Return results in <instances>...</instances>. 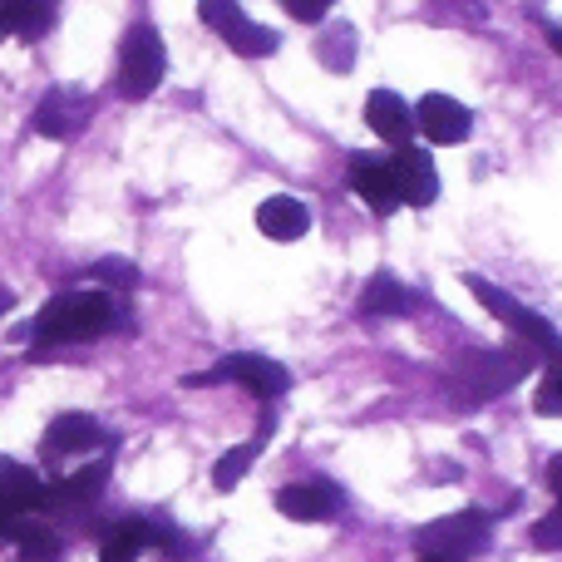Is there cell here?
I'll list each match as a JSON object with an SVG mask.
<instances>
[{
	"label": "cell",
	"mask_w": 562,
	"mask_h": 562,
	"mask_svg": "<svg viewBox=\"0 0 562 562\" xmlns=\"http://www.w3.org/2000/svg\"><path fill=\"white\" fill-rule=\"evenodd\" d=\"M124 306H119L109 291H65L55 296L35 321H30L25 336L35 340V356L49 346H79V340H99L109 330L124 326Z\"/></svg>",
	"instance_id": "1"
},
{
	"label": "cell",
	"mask_w": 562,
	"mask_h": 562,
	"mask_svg": "<svg viewBox=\"0 0 562 562\" xmlns=\"http://www.w3.org/2000/svg\"><path fill=\"white\" fill-rule=\"evenodd\" d=\"M533 360H543L528 340H518V346H504V350H469L464 360H459V385L469 390V405H479V400H494L504 395V390H514L518 380L533 370Z\"/></svg>",
	"instance_id": "2"
},
{
	"label": "cell",
	"mask_w": 562,
	"mask_h": 562,
	"mask_svg": "<svg viewBox=\"0 0 562 562\" xmlns=\"http://www.w3.org/2000/svg\"><path fill=\"white\" fill-rule=\"evenodd\" d=\"M168 75V49L154 25H134L119 45V94L124 99H148Z\"/></svg>",
	"instance_id": "3"
},
{
	"label": "cell",
	"mask_w": 562,
	"mask_h": 562,
	"mask_svg": "<svg viewBox=\"0 0 562 562\" xmlns=\"http://www.w3.org/2000/svg\"><path fill=\"white\" fill-rule=\"evenodd\" d=\"M464 286L479 296V306H488V311H494V316L504 321V326L514 330L518 340H528V346H533L543 360L562 356V336H558V330L548 326V321L538 316V311H528L524 301H514V296H508L504 286H494V281H484V277H464Z\"/></svg>",
	"instance_id": "4"
},
{
	"label": "cell",
	"mask_w": 562,
	"mask_h": 562,
	"mask_svg": "<svg viewBox=\"0 0 562 562\" xmlns=\"http://www.w3.org/2000/svg\"><path fill=\"white\" fill-rule=\"evenodd\" d=\"M217 380H233V385L252 390L257 400H281L291 390V375L286 366L272 356H257V350H237V356L217 360L213 370H203V375H193L188 385H217Z\"/></svg>",
	"instance_id": "5"
},
{
	"label": "cell",
	"mask_w": 562,
	"mask_h": 562,
	"mask_svg": "<svg viewBox=\"0 0 562 562\" xmlns=\"http://www.w3.org/2000/svg\"><path fill=\"white\" fill-rule=\"evenodd\" d=\"M198 20H203L207 30H217L223 45H233L243 59H267V55H277V45H281L277 30L247 20V10L237 5V0H203V5H198Z\"/></svg>",
	"instance_id": "6"
},
{
	"label": "cell",
	"mask_w": 562,
	"mask_h": 562,
	"mask_svg": "<svg viewBox=\"0 0 562 562\" xmlns=\"http://www.w3.org/2000/svg\"><path fill=\"white\" fill-rule=\"evenodd\" d=\"M488 543V514L484 508H464V514H445L435 524L415 528L419 553H449V558H474Z\"/></svg>",
	"instance_id": "7"
},
{
	"label": "cell",
	"mask_w": 562,
	"mask_h": 562,
	"mask_svg": "<svg viewBox=\"0 0 562 562\" xmlns=\"http://www.w3.org/2000/svg\"><path fill=\"white\" fill-rule=\"evenodd\" d=\"M89 114H94V99L79 94V89L55 85L35 104V114H30V128H35L40 138H55V144H65V138H75L79 128L89 124Z\"/></svg>",
	"instance_id": "8"
},
{
	"label": "cell",
	"mask_w": 562,
	"mask_h": 562,
	"mask_svg": "<svg viewBox=\"0 0 562 562\" xmlns=\"http://www.w3.org/2000/svg\"><path fill=\"white\" fill-rule=\"evenodd\" d=\"M346 494H340L330 479H316V484H291L277 494V514L291 518V524H330L340 514Z\"/></svg>",
	"instance_id": "9"
},
{
	"label": "cell",
	"mask_w": 562,
	"mask_h": 562,
	"mask_svg": "<svg viewBox=\"0 0 562 562\" xmlns=\"http://www.w3.org/2000/svg\"><path fill=\"white\" fill-rule=\"evenodd\" d=\"M415 124H419V134L429 138V144H464L469 134H474V114H469L459 99H449V94H425L415 104Z\"/></svg>",
	"instance_id": "10"
},
{
	"label": "cell",
	"mask_w": 562,
	"mask_h": 562,
	"mask_svg": "<svg viewBox=\"0 0 562 562\" xmlns=\"http://www.w3.org/2000/svg\"><path fill=\"white\" fill-rule=\"evenodd\" d=\"M390 173H395L400 188V203L409 207H429L439 198V173H435V158L415 144H400L395 158H390Z\"/></svg>",
	"instance_id": "11"
},
{
	"label": "cell",
	"mask_w": 562,
	"mask_h": 562,
	"mask_svg": "<svg viewBox=\"0 0 562 562\" xmlns=\"http://www.w3.org/2000/svg\"><path fill=\"white\" fill-rule=\"evenodd\" d=\"M350 188H356L360 203H366L375 217H390L395 207H405V203H400L395 173H390V158L356 154V158H350Z\"/></svg>",
	"instance_id": "12"
},
{
	"label": "cell",
	"mask_w": 562,
	"mask_h": 562,
	"mask_svg": "<svg viewBox=\"0 0 562 562\" xmlns=\"http://www.w3.org/2000/svg\"><path fill=\"white\" fill-rule=\"evenodd\" d=\"M99 445H114L109 439V429L99 425L94 415H79V409H69V415H55L45 429V459H65V454H89V449Z\"/></svg>",
	"instance_id": "13"
},
{
	"label": "cell",
	"mask_w": 562,
	"mask_h": 562,
	"mask_svg": "<svg viewBox=\"0 0 562 562\" xmlns=\"http://www.w3.org/2000/svg\"><path fill=\"white\" fill-rule=\"evenodd\" d=\"M419 306V296L405 286L395 272H375L366 281V291H360V301H356V311L366 321H385V316H409V311Z\"/></svg>",
	"instance_id": "14"
},
{
	"label": "cell",
	"mask_w": 562,
	"mask_h": 562,
	"mask_svg": "<svg viewBox=\"0 0 562 562\" xmlns=\"http://www.w3.org/2000/svg\"><path fill=\"white\" fill-rule=\"evenodd\" d=\"M366 124L375 128V138H385L390 148H400V144H409V134H415V109H409L395 89H375V94L366 99Z\"/></svg>",
	"instance_id": "15"
},
{
	"label": "cell",
	"mask_w": 562,
	"mask_h": 562,
	"mask_svg": "<svg viewBox=\"0 0 562 562\" xmlns=\"http://www.w3.org/2000/svg\"><path fill=\"white\" fill-rule=\"evenodd\" d=\"M257 227H262L272 243H296L311 233V207L291 193H277L267 203H257Z\"/></svg>",
	"instance_id": "16"
},
{
	"label": "cell",
	"mask_w": 562,
	"mask_h": 562,
	"mask_svg": "<svg viewBox=\"0 0 562 562\" xmlns=\"http://www.w3.org/2000/svg\"><path fill=\"white\" fill-rule=\"evenodd\" d=\"M55 25V0H0V35L40 40Z\"/></svg>",
	"instance_id": "17"
},
{
	"label": "cell",
	"mask_w": 562,
	"mask_h": 562,
	"mask_svg": "<svg viewBox=\"0 0 562 562\" xmlns=\"http://www.w3.org/2000/svg\"><path fill=\"white\" fill-rule=\"evenodd\" d=\"M148 548V518H128V524H114L99 543V562H138V553Z\"/></svg>",
	"instance_id": "18"
},
{
	"label": "cell",
	"mask_w": 562,
	"mask_h": 562,
	"mask_svg": "<svg viewBox=\"0 0 562 562\" xmlns=\"http://www.w3.org/2000/svg\"><path fill=\"white\" fill-rule=\"evenodd\" d=\"M267 435H272V419H267V425H262V435H257V439H247V445L227 449V454L213 464V488H223V494H227V488H237V484H243V474H247V469H252V459L262 454Z\"/></svg>",
	"instance_id": "19"
},
{
	"label": "cell",
	"mask_w": 562,
	"mask_h": 562,
	"mask_svg": "<svg viewBox=\"0 0 562 562\" xmlns=\"http://www.w3.org/2000/svg\"><path fill=\"white\" fill-rule=\"evenodd\" d=\"M10 538L20 543V562H59L65 558V543H59L45 524H25V518H15V524H10Z\"/></svg>",
	"instance_id": "20"
},
{
	"label": "cell",
	"mask_w": 562,
	"mask_h": 562,
	"mask_svg": "<svg viewBox=\"0 0 562 562\" xmlns=\"http://www.w3.org/2000/svg\"><path fill=\"white\" fill-rule=\"evenodd\" d=\"M316 59L326 69H336V75H346V69L356 65V30H350V25L326 30V35L316 40Z\"/></svg>",
	"instance_id": "21"
},
{
	"label": "cell",
	"mask_w": 562,
	"mask_h": 562,
	"mask_svg": "<svg viewBox=\"0 0 562 562\" xmlns=\"http://www.w3.org/2000/svg\"><path fill=\"white\" fill-rule=\"evenodd\" d=\"M89 277H94L99 286H114V291H134L138 281H144L138 277V267L124 262V257H99V262L89 267Z\"/></svg>",
	"instance_id": "22"
},
{
	"label": "cell",
	"mask_w": 562,
	"mask_h": 562,
	"mask_svg": "<svg viewBox=\"0 0 562 562\" xmlns=\"http://www.w3.org/2000/svg\"><path fill=\"white\" fill-rule=\"evenodd\" d=\"M538 415H562V356L548 360V375H543V385H538Z\"/></svg>",
	"instance_id": "23"
},
{
	"label": "cell",
	"mask_w": 562,
	"mask_h": 562,
	"mask_svg": "<svg viewBox=\"0 0 562 562\" xmlns=\"http://www.w3.org/2000/svg\"><path fill=\"white\" fill-rule=\"evenodd\" d=\"M528 538H533V548H543V553H558V548H562V504L548 518H538Z\"/></svg>",
	"instance_id": "24"
},
{
	"label": "cell",
	"mask_w": 562,
	"mask_h": 562,
	"mask_svg": "<svg viewBox=\"0 0 562 562\" xmlns=\"http://www.w3.org/2000/svg\"><path fill=\"white\" fill-rule=\"evenodd\" d=\"M330 5H336V0H281V10H286L291 20H301V25H321V20L330 15Z\"/></svg>",
	"instance_id": "25"
},
{
	"label": "cell",
	"mask_w": 562,
	"mask_h": 562,
	"mask_svg": "<svg viewBox=\"0 0 562 562\" xmlns=\"http://www.w3.org/2000/svg\"><path fill=\"white\" fill-rule=\"evenodd\" d=\"M548 484H553V498L562 504V454H553V464H548Z\"/></svg>",
	"instance_id": "26"
},
{
	"label": "cell",
	"mask_w": 562,
	"mask_h": 562,
	"mask_svg": "<svg viewBox=\"0 0 562 562\" xmlns=\"http://www.w3.org/2000/svg\"><path fill=\"white\" fill-rule=\"evenodd\" d=\"M543 35H548V45H553L558 55H562V25H543Z\"/></svg>",
	"instance_id": "27"
},
{
	"label": "cell",
	"mask_w": 562,
	"mask_h": 562,
	"mask_svg": "<svg viewBox=\"0 0 562 562\" xmlns=\"http://www.w3.org/2000/svg\"><path fill=\"white\" fill-rule=\"evenodd\" d=\"M419 562H464V558H449V553H419Z\"/></svg>",
	"instance_id": "28"
},
{
	"label": "cell",
	"mask_w": 562,
	"mask_h": 562,
	"mask_svg": "<svg viewBox=\"0 0 562 562\" xmlns=\"http://www.w3.org/2000/svg\"><path fill=\"white\" fill-rule=\"evenodd\" d=\"M5 306H10V296H0V311H5Z\"/></svg>",
	"instance_id": "29"
}]
</instances>
